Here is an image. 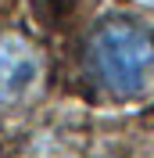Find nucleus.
<instances>
[{"label":"nucleus","mask_w":154,"mask_h":158,"mask_svg":"<svg viewBox=\"0 0 154 158\" xmlns=\"http://www.w3.org/2000/svg\"><path fill=\"white\" fill-rule=\"evenodd\" d=\"M39 76H43L39 50L29 40L4 32L0 36V108H14L29 101V94L39 86Z\"/></svg>","instance_id":"nucleus-2"},{"label":"nucleus","mask_w":154,"mask_h":158,"mask_svg":"<svg viewBox=\"0 0 154 158\" xmlns=\"http://www.w3.org/2000/svg\"><path fill=\"white\" fill-rule=\"evenodd\" d=\"M154 69V40L129 18L100 22L86 40V72L115 97L140 94Z\"/></svg>","instance_id":"nucleus-1"}]
</instances>
